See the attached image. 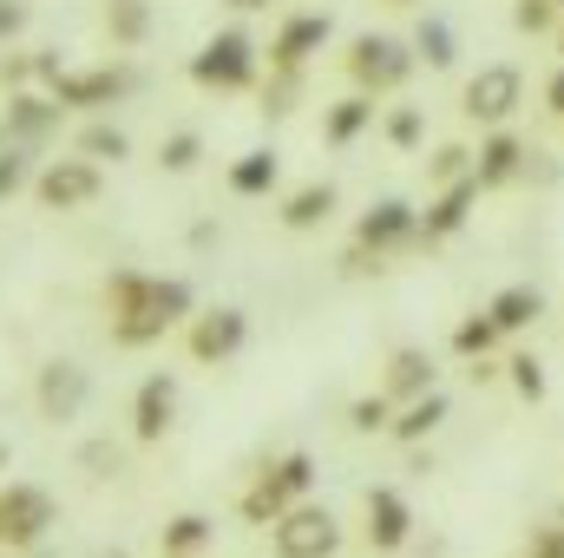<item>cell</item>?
Masks as SVG:
<instances>
[{
	"mask_svg": "<svg viewBox=\"0 0 564 558\" xmlns=\"http://www.w3.org/2000/svg\"><path fill=\"white\" fill-rule=\"evenodd\" d=\"M512 388H519L525 401L545 395V368H539V355H519V362H512Z\"/></svg>",
	"mask_w": 564,
	"mask_h": 558,
	"instance_id": "obj_39",
	"label": "cell"
},
{
	"mask_svg": "<svg viewBox=\"0 0 564 558\" xmlns=\"http://www.w3.org/2000/svg\"><path fill=\"white\" fill-rule=\"evenodd\" d=\"M388 7H426V0H388Z\"/></svg>",
	"mask_w": 564,
	"mask_h": 558,
	"instance_id": "obj_44",
	"label": "cell"
},
{
	"mask_svg": "<svg viewBox=\"0 0 564 558\" xmlns=\"http://www.w3.org/2000/svg\"><path fill=\"white\" fill-rule=\"evenodd\" d=\"M210 539H217V526H210L204 513H177V519L164 526V539H158V546H164V558H197Z\"/></svg>",
	"mask_w": 564,
	"mask_h": 558,
	"instance_id": "obj_24",
	"label": "cell"
},
{
	"mask_svg": "<svg viewBox=\"0 0 564 558\" xmlns=\"http://www.w3.org/2000/svg\"><path fill=\"white\" fill-rule=\"evenodd\" d=\"M519 99H525L519 66H479V73L466 79V93H459L466 119H479V126H506V119L519 112Z\"/></svg>",
	"mask_w": 564,
	"mask_h": 558,
	"instance_id": "obj_8",
	"label": "cell"
},
{
	"mask_svg": "<svg viewBox=\"0 0 564 558\" xmlns=\"http://www.w3.org/2000/svg\"><path fill=\"white\" fill-rule=\"evenodd\" d=\"M414 230H421V224H414V204L381 197V204L355 224V250H361V257H368V250L381 257V250H394V244H401V237H414Z\"/></svg>",
	"mask_w": 564,
	"mask_h": 558,
	"instance_id": "obj_14",
	"label": "cell"
},
{
	"mask_svg": "<svg viewBox=\"0 0 564 558\" xmlns=\"http://www.w3.org/2000/svg\"><path fill=\"white\" fill-rule=\"evenodd\" d=\"M126 86H132V73H119V66H66L46 93H53L59 106H86V112H99V106H112Z\"/></svg>",
	"mask_w": 564,
	"mask_h": 558,
	"instance_id": "obj_10",
	"label": "cell"
},
{
	"mask_svg": "<svg viewBox=\"0 0 564 558\" xmlns=\"http://www.w3.org/2000/svg\"><path fill=\"white\" fill-rule=\"evenodd\" d=\"M230 7H237V13H257V7H270V0H230Z\"/></svg>",
	"mask_w": 564,
	"mask_h": 558,
	"instance_id": "obj_43",
	"label": "cell"
},
{
	"mask_svg": "<svg viewBox=\"0 0 564 558\" xmlns=\"http://www.w3.org/2000/svg\"><path fill=\"white\" fill-rule=\"evenodd\" d=\"M79 466H86L93 480H119V473H126V447H112V440H86V447H79Z\"/></svg>",
	"mask_w": 564,
	"mask_h": 558,
	"instance_id": "obj_29",
	"label": "cell"
},
{
	"mask_svg": "<svg viewBox=\"0 0 564 558\" xmlns=\"http://www.w3.org/2000/svg\"><path fill=\"white\" fill-rule=\"evenodd\" d=\"M276 178H282L276 151H243V158L230 164V191H237V197H263V191H276Z\"/></svg>",
	"mask_w": 564,
	"mask_h": 558,
	"instance_id": "obj_23",
	"label": "cell"
},
{
	"mask_svg": "<svg viewBox=\"0 0 564 558\" xmlns=\"http://www.w3.org/2000/svg\"><path fill=\"white\" fill-rule=\"evenodd\" d=\"M106 33H112V46H144L151 40V0H106Z\"/></svg>",
	"mask_w": 564,
	"mask_h": 558,
	"instance_id": "obj_21",
	"label": "cell"
},
{
	"mask_svg": "<svg viewBox=\"0 0 564 558\" xmlns=\"http://www.w3.org/2000/svg\"><path fill=\"white\" fill-rule=\"evenodd\" d=\"M0 473H7V440H0Z\"/></svg>",
	"mask_w": 564,
	"mask_h": 558,
	"instance_id": "obj_45",
	"label": "cell"
},
{
	"mask_svg": "<svg viewBox=\"0 0 564 558\" xmlns=\"http://www.w3.org/2000/svg\"><path fill=\"white\" fill-rule=\"evenodd\" d=\"M171 420H177V375H144L132 395V433L151 447L171 433Z\"/></svg>",
	"mask_w": 564,
	"mask_h": 558,
	"instance_id": "obj_13",
	"label": "cell"
},
{
	"mask_svg": "<svg viewBox=\"0 0 564 558\" xmlns=\"http://www.w3.org/2000/svg\"><path fill=\"white\" fill-rule=\"evenodd\" d=\"M341 66H348V79H355V93H394V86H408V73H414V53L394 40V33H361V40H348V53H341Z\"/></svg>",
	"mask_w": 564,
	"mask_h": 558,
	"instance_id": "obj_1",
	"label": "cell"
},
{
	"mask_svg": "<svg viewBox=\"0 0 564 558\" xmlns=\"http://www.w3.org/2000/svg\"><path fill=\"white\" fill-rule=\"evenodd\" d=\"M539 309H545V296H539V289H525V282H512V289H499V296H492V309H486V315H492V322H499V335H506V329H525Z\"/></svg>",
	"mask_w": 564,
	"mask_h": 558,
	"instance_id": "obj_25",
	"label": "cell"
},
{
	"mask_svg": "<svg viewBox=\"0 0 564 558\" xmlns=\"http://www.w3.org/2000/svg\"><path fill=\"white\" fill-rule=\"evenodd\" d=\"M512 26L519 33H552L558 26V0H519L512 7Z\"/></svg>",
	"mask_w": 564,
	"mask_h": 558,
	"instance_id": "obj_33",
	"label": "cell"
},
{
	"mask_svg": "<svg viewBox=\"0 0 564 558\" xmlns=\"http://www.w3.org/2000/svg\"><path fill=\"white\" fill-rule=\"evenodd\" d=\"M13 33H26V0H0V46H7Z\"/></svg>",
	"mask_w": 564,
	"mask_h": 558,
	"instance_id": "obj_40",
	"label": "cell"
},
{
	"mask_svg": "<svg viewBox=\"0 0 564 558\" xmlns=\"http://www.w3.org/2000/svg\"><path fill=\"white\" fill-rule=\"evenodd\" d=\"M545 106H552V112H558V119H564V66H558V73H552V86H545Z\"/></svg>",
	"mask_w": 564,
	"mask_h": 558,
	"instance_id": "obj_41",
	"label": "cell"
},
{
	"mask_svg": "<svg viewBox=\"0 0 564 558\" xmlns=\"http://www.w3.org/2000/svg\"><path fill=\"white\" fill-rule=\"evenodd\" d=\"M86 401H93V375L79 362H66V355L40 362V375H33V408H40V420L66 427V420L86 415Z\"/></svg>",
	"mask_w": 564,
	"mask_h": 558,
	"instance_id": "obj_5",
	"label": "cell"
},
{
	"mask_svg": "<svg viewBox=\"0 0 564 558\" xmlns=\"http://www.w3.org/2000/svg\"><path fill=\"white\" fill-rule=\"evenodd\" d=\"M197 158H204V139H197V132H171V139L158 144V164H164V171H191Z\"/></svg>",
	"mask_w": 564,
	"mask_h": 558,
	"instance_id": "obj_32",
	"label": "cell"
},
{
	"mask_svg": "<svg viewBox=\"0 0 564 558\" xmlns=\"http://www.w3.org/2000/svg\"><path fill=\"white\" fill-rule=\"evenodd\" d=\"M26 178H33V171H26V151H20V144H0V204H7Z\"/></svg>",
	"mask_w": 564,
	"mask_h": 558,
	"instance_id": "obj_36",
	"label": "cell"
},
{
	"mask_svg": "<svg viewBox=\"0 0 564 558\" xmlns=\"http://www.w3.org/2000/svg\"><path fill=\"white\" fill-rule=\"evenodd\" d=\"M426 178H433V184H459V178H473V151H466V144H440L433 164H426Z\"/></svg>",
	"mask_w": 564,
	"mask_h": 558,
	"instance_id": "obj_30",
	"label": "cell"
},
{
	"mask_svg": "<svg viewBox=\"0 0 564 558\" xmlns=\"http://www.w3.org/2000/svg\"><path fill=\"white\" fill-rule=\"evenodd\" d=\"M558 53H564V33H558Z\"/></svg>",
	"mask_w": 564,
	"mask_h": 558,
	"instance_id": "obj_47",
	"label": "cell"
},
{
	"mask_svg": "<svg viewBox=\"0 0 564 558\" xmlns=\"http://www.w3.org/2000/svg\"><path fill=\"white\" fill-rule=\"evenodd\" d=\"M408 533H414L408 500H401L394 486H368V546H375V552H401Z\"/></svg>",
	"mask_w": 564,
	"mask_h": 558,
	"instance_id": "obj_15",
	"label": "cell"
},
{
	"mask_svg": "<svg viewBox=\"0 0 564 558\" xmlns=\"http://www.w3.org/2000/svg\"><path fill=\"white\" fill-rule=\"evenodd\" d=\"M99 558H126V552H99Z\"/></svg>",
	"mask_w": 564,
	"mask_h": 558,
	"instance_id": "obj_46",
	"label": "cell"
},
{
	"mask_svg": "<svg viewBox=\"0 0 564 558\" xmlns=\"http://www.w3.org/2000/svg\"><path fill=\"white\" fill-rule=\"evenodd\" d=\"M492 342H499V322H492V315H473V322L453 329V348H459V355H486Z\"/></svg>",
	"mask_w": 564,
	"mask_h": 558,
	"instance_id": "obj_31",
	"label": "cell"
},
{
	"mask_svg": "<svg viewBox=\"0 0 564 558\" xmlns=\"http://www.w3.org/2000/svg\"><path fill=\"white\" fill-rule=\"evenodd\" d=\"M421 132H426L421 106H394V112H388V139L401 144V151H414V144H421Z\"/></svg>",
	"mask_w": 564,
	"mask_h": 558,
	"instance_id": "obj_34",
	"label": "cell"
},
{
	"mask_svg": "<svg viewBox=\"0 0 564 558\" xmlns=\"http://www.w3.org/2000/svg\"><path fill=\"white\" fill-rule=\"evenodd\" d=\"M388 401H421L433 395V362H426L421 348H401L394 362H388V388H381Z\"/></svg>",
	"mask_w": 564,
	"mask_h": 558,
	"instance_id": "obj_19",
	"label": "cell"
},
{
	"mask_svg": "<svg viewBox=\"0 0 564 558\" xmlns=\"http://www.w3.org/2000/svg\"><path fill=\"white\" fill-rule=\"evenodd\" d=\"M270 546L276 558H335L341 552V526H335V513L328 506H295V513H282L276 526H270Z\"/></svg>",
	"mask_w": 564,
	"mask_h": 558,
	"instance_id": "obj_6",
	"label": "cell"
},
{
	"mask_svg": "<svg viewBox=\"0 0 564 558\" xmlns=\"http://www.w3.org/2000/svg\"><path fill=\"white\" fill-rule=\"evenodd\" d=\"M414 46H421V60H426V66H453V53H459V46H453V26H446V20H433V13L421 20Z\"/></svg>",
	"mask_w": 564,
	"mask_h": 558,
	"instance_id": "obj_28",
	"label": "cell"
},
{
	"mask_svg": "<svg viewBox=\"0 0 564 558\" xmlns=\"http://www.w3.org/2000/svg\"><path fill=\"white\" fill-rule=\"evenodd\" d=\"M59 99L53 93H7V112H0V144H20V151H33L40 139H53L59 132Z\"/></svg>",
	"mask_w": 564,
	"mask_h": 558,
	"instance_id": "obj_9",
	"label": "cell"
},
{
	"mask_svg": "<svg viewBox=\"0 0 564 558\" xmlns=\"http://www.w3.org/2000/svg\"><path fill=\"white\" fill-rule=\"evenodd\" d=\"M525 158H532V151L512 139V132H492V139L479 144V158H473V178H479V191H486V184H512V178L525 171Z\"/></svg>",
	"mask_w": 564,
	"mask_h": 558,
	"instance_id": "obj_16",
	"label": "cell"
},
{
	"mask_svg": "<svg viewBox=\"0 0 564 558\" xmlns=\"http://www.w3.org/2000/svg\"><path fill=\"white\" fill-rule=\"evenodd\" d=\"M151 289H158V277H144V270H119V277L106 282V309H112V322L144 315V309H151Z\"/></svg>",
	"mask_w": 564,
	"mask_h": 558,
	"instance_id": "obj_22",
	"label": "cell"
},
{
	"mask_svg": "<svg viewBox=\"0 0 564 558\" xmlns=\"http://www.w3.org/2000/svg\"><path fill=\"white\" fill-rule=\"evenodd\" d=\"M99 191H106V178H99L93 158H53L46 171H33V197H40V211H86Z\"/></svg>",
	"mask_w": 564,
	"mask_h": 558,
	"instance_id": "obj_7",
	"label": "cell"
},
{
	"mask_svg": "<svg viewBox=\"0 0 564 558\" xmlns=\"http://www.w3.org/2000/svg\"><path fill=\"white\" fill-rule=\"evenodd\" d=\"M368 126H375V99H368V93H348V99H335V106L322 112V139L328 144H355Z\"/></svg>",
	"mask_w": 564,
	"mask_h": 558,
	"instance_id": "obj_18",
	"label": "cell"
},
{
	"mask_svg": "<svg viewBox=\"0 0 564 558\" xmlns=\"http://www.w3.org/2000/svg\"><path fill=\"white\" fill-rule=\"evenodd\" d=\"M295 93H302V73H276V79L263 86V112H270V119L295 112Z\"/></svg>",
	"mask_w": 564,
	"mask_h": 558,
	"instance_id": "obj_35",
	"label": "cell"
},
{
	"mask_svg": "<svg viewBox=\"0 0 564 558\" xmlns=\"http://www.w3.org/2000/svg\"><path fill=\"white\" fill-rule=\"evenodd\" d=\"M126 151H132V139H126V132H119L112 119H93V126L79 132V158H93V164H106V158L119 164Z\"/></svg>",
	"mask_w": 564,
	"mask_h": 558,
	"instance_id": "obj_27",
	"label": "cell"
},
{
	"mask_svg": "<svg viewBox=\"0 0 564 558\" xmlns=\"http://www.w3.org/2000/svg\"><path fill=\"white\" fill-rule=\"evenodd\" d=\"M558 13H564V0H558Z\"/></svg>",
	"mask_w": 564,
	"mask_h": 558,
	"instance_id": "obj_48",
	"label": "cell"
},
{
	"mask_svg": "<svg viewBox=\"0 0 564 558\" xmlns=\"http://www.w3.org/2000/svg\"><path fill=\"white\" fill-rule=\"evenodd\" d=\"M539 558H564V533H545L539 539Z\"/></svg>",
	"mask_w": 564,
	"mask_h": 558,
	"instance_id": "obj_42",
	"label": "cell"
},
{
	"mask_svg": "<svg viewBox=\"0 0 564 558\" xmlns=\"http://www.w3.org/2000/svg\"><path fill=\"white\" fill-rule=\"evenodd\" d=\"M328 33H335L328 13H289L276 26V40H270V66H276V73H302V66L328 46Z\"/></svg>",
	"mask_w": 564,
	"mask_h": 558,
	"instance_id": "obj_11",
	"label": "cell"
},
{
	"mask_svg": "<svg viewBox=\"0 0 564 558\" xmlns=\"http://www.w3.org/2000/svg\"><path fill=\"white\" fill-rule=\"evenodd\" d=\"M473 197H479V178H459V184H446L440 197H433V211H426L421 237L433 244V237H453L459 224H466V211H473Z\"/></svg>",
	"mask_w": 564,
	"mask_h": 558,
	"instance_id": "obj_17",
	"label": "cell"
},
{
	"mask_svg": "<svg viewBox=\"0 0 564 558\" xmlns=\"http://www.w3.org/2000/svg\"><path fill=\"white\" fill-rule=\"evenodd\" d=\"M53 526H59V506H53L46 486L13 480V486L0 493V552H33Z\"/></svg>",
	"mask_w": 564,
	"mask_h": 558,
	"instance_id": "obj_2",
	"label": "cell"
},
{
	"mask_svg": "<svg viewBox=\"0 0 564 558\" xmlns=\"http://www.w3.org/2000/svg\"><path fill=\"white\" fill-rule=\"evenodd\" d=\"M328 211H335V184H302V191L282 197V224L289 230H315Z\"/></svg>",
	"mask_w": 564,
	"mask_h": 558,
	"instance_id": "obj_20",
	"label": "cell"
},
{
	"mask_svg": "<svg viewBox=\"0 0 564 558\" xmlns=\"http://www.w3.org/2000/svg\"><path fill=\"white\" fill-rule=\"evenodd\" d=\"M191 79H197V86H210V93H243V86L257 79V40H250L243 26L210 33V40H204V53L191 60Z\"/></svg>",
	"mask_w": 564,
	"mask_h": 558,
	"instance_id": "obj_4",
	"label": "cell"
},
{
	"mask_svg": "<svg viewBox=\"0 0 564 558\" xmlns=\"http://www.w3.org/2000/svg\"><path fill=\"white\" fill-rule=\"evenodd\" d=\"M446 420V395L433 388V395H421V401H408L401 408V420H394V440H421V433H433Z\"/></svg>",
	"mask_w": 564,
	"mask_h": 558,
	"instance_id": "obj_26",
	"label": "cell"
},
{
	"mask_svg": "<svg viewBox=\"0 0 564 558\" xmlns=\"http://www.w3.org/2000/svg\"><path fill=\"white\" fill-rule=\"evenodd\" d=\"M243 335H250L243 309H204V315H191V355L197 362H230L243 348Z\"/></svg>",
	"mask_w": 564,
	"mask_h": 558,
	"instance_id": "obj_12",
	"label": "cell"
},
{
	"mask_svg": "<svg viewBox=\"0 0 564 558\" xmlns=\"http://www.w3.org/2000/svg\"><path fill=\"white\" fill-rule=\"evenodd\" d=\"M308 486H315V460H308V453H289V460H276V466L243 493V519H250V526H276L282 513H295V506L308 500Z\"/></svg>",
	"mask_w": 564,
	"mask_h": 558,
	"instance_id": "obj_3",
	"label": "cell"
},
{
	"mask_svg": "<svg viewBox=\"0 0 564 558\" xmlns=\"http://www.w3.org/2000/svg\"><path fill=\"white\" fill-rule=\"evenodd\" d=\"M26 79H40L33 53H0V86H7V93H26Z\"/></svg>",
	"mask_w": 564,
	"mask_h": 558,
	"instance_id": "obj_37",
	"label": "cell"
},
{
	"mask_svg": "<svg viewBox=\"0 0 564 558\" xmlns=\"http://www.w3.org/2000/svg\"><path fill=\"white\" fill-rule=\"evenodd\" d=\"M388 408H394L388 395H368V401H355V408H348V427H361V433H375V427H394V420H388Z\"/></svg>",
	"mask_w": 564,
	"mask_h": 558,
	"instance_id": "obj_38",
	"label": "cell"
}]
</instances>
